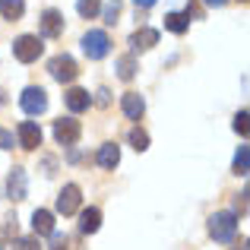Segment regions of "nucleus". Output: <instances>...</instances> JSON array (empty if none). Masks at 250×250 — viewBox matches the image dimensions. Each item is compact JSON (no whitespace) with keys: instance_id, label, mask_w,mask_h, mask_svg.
I'll return each mask as SVG.
<instances>
[{"instance_id":"obj_3","label":"nucleus","mask_w":250,"mask_h":250,"mask_svg":"<svg viewBox=\"0 0 250 250\" xmlns=\"http://www.w3.org/2000/svg\"><path fill=\"white\" fill-rule=\"evenodd\" d=\"M83 51L89 54V61H102V57L111 51V38H108V32H102V29L85 32V35H83Z\"/></svg>"},{"instance_id":"obj_16","label":"nucleus","mask_w":250,"mask_h":250,"mask_svg":"<svg viewBox=\"0 0 250 250\" xmlns=\"http://www.w3.org/2000/svg\"><path fill=\"white\" fill-rule=\"evenodd\" d=\"M117 162H121V149L114 146V143H104L102 149H98V165L102 168H117Z\"/></svg>"},{"instance_id":"obj_30","label":"nucleus","mask_w":250,"mask_h":250,"mask_svg":"<svg viewBox=\"0 0 250 250\" xmlns=\"http://www.w3.org/2000/svg\"><path fill=\"white\" fill-rule=\"evenodd\" d=\"M133 3H136V6H152L155 0H133Z\"/></svg>"},{"instance_id":"obj_14","label":"nucleus","mask_w":250,"mask_h":250,"mask_svg":"<svg viewBox=\"0 0 250 250\" xmlns=\"http://www.w3.org/2000/svg\"><path fill=\"white\" fill-rule=\"evenodd\" d=\"M92 104V95L85 89H70L67 92V108L73 111V114H80V111H85Z\"/></svg>"},{"instance_id":"obj_6","label":"nucleus","mask_w":250,"mask_h":250,"mask_svg":"<svg viewBox=\"0 0 250 250\" xmlns=\"http://www.w3.org/2000/svg\"><path fill=\"white\" fill-rule=\"evenodd\" d=\"M83 127L80 121H73V117H61V121H54V140L61 143V146H73L76 140H80Z\"/></svg>"},{"instance_id":"obj_24","label":"nucleus","mask_w":250,"mask_h":250,"mask_svg":"<svg viewBox=\"0 0 250 250\" xmlns=\"http://www.w3.org/2000/svg\"><path fill=\"white\" fill-rule=\"evenodd\" d=\"M117 16H121V3H117V0H111V3L104 6V22L114 25V22H117Z\"/></svg>"},{"instance_id":"obj_29","label":"nucleus","mask_w":250,"mask_h":250,"mask_svg":"<svg viewBox=\"0 0 250 250\" xmlns=\"http://www.w3.org/2000/svg\"><path fill=\"white\" fill-rule=\"evenodd\" d=\"M203 3H206V6H222L225 0H203Z\"/></svg>"},{"instance_id":"obj_28","label":"nucleus","mask_w":250,"mask_h":250,"mask_svg":"<svg viewBox=\"0 0 250 250\" xmlns=\"http://www.w3.org/2000/svg\"><path fill=\"white\" fill-rule=\"evenodd\" d=\"M98 104H108V89H98Z\"/></svg>"},{"instance_id":"obj_25","label":"nucleus","mask_w":250,"mask_h":250,"mask_svg":"<svg viewBox=\"0 0 250 250\" xmlns=\"http://www.w3.org/2000/svg\"><path fill=\"white\" fill-rule=\"evenodd\" d=\"M234 130H238L241 136H247V111H238V114H234Z\"/></svg>"},{"instance_id":"obj_17","label":"nucleus","mask_w":250,"mask_h":250,"mask_svg":"<svg viewBox=\"0 0 250 250\" xmlns=\"http://www.w3.org/2000/svg\"><path fill=\"white\" fill-rule=\"evenodd\" d=\"M22 13H25V0H0V16L3 19H13V22H16Z\"/></svg>"},{"instance_id":"obj_2","label":"nucleus","mask_w":250,"mask_h":250,"mask_svg":"<svg viewBox=\"0 0 250 250\" xmlns=\"http://www.w3.org/2000/svg\"><path fill=\"white\" fill-rule=\"evenodd\" d=\"M42 51H44V44H42V38H38V35H19L16 42H13V57H16L19 63L38 61Z\"/></svg>"},{"instance_id":"obj_9","label":"nucleus","mask_w":250,"mask_h":250,"mask_svg":"<svg viewBox=\"0 0 250 250\" xmlns=\"http://www.w3.org/2000/svg\"><path fill=\"white\" fill-rule=\"evenodd\" d=\"M63 32V16L57 10H44L42 13V35L44 38H57Z\"/></svg>"},{"instance_id":"obj_10","label":"nucleus","mask_w":250,"mask_h":250,"mask_svg":"<svg viewBox=\"0 0 250 250\" xmlns=\"http://www.w3.org/2000/svg\"><path fill=\"white\" fill-rule=\"evenodd\" d=\"M121 108H124V114H127L130 121H140L143 111H146V102H143L140 92H127V95L121 98Z\"/></svg>"},{"instance_id":"obj_31","label":"nucleus","mask_w":250,"mask_h":250,"mask_svg":"<svg viewBox=\"0 0 250 250\" xmlns=\"http://www.w3.org/2000/svg\"><path fill=\"white\" fill-rule=\"evenodd\" d=\"M3 104H6V98H3V89H0V108H3Z\"/></svg>"},{"instance_id":"obj_7","label":"nucleus","mask_w":250,"mask_h":250,"mask_svg":"<svg viewBox=\"0 0 250 250\" xmlns=\"http://www.w3.org/2000/svg\"><path fill=\"white\" fill-rule=\"evenodd\" d=\"M76 209H80V187H76V184H67V187L61 190V196H57V212L73 215Z\"/></svg>"},{"instance_id":"obj_4","label":"nucleus","mask_w":250,"mask_h":250,"mask_svg":"<svg viewBox=\"0 0 250 250\" xmlns=\"http://www.w3.org/2000/svg\"><path fill=\"white\" fill-rule=\"evenodd\" d=\"M48 70H51V76H54L57 83H73L76 76H80V67H76V61H73L70 54H57V57H51Z\"/></svg>"},{"instance_id":"obj_5","label":"nucleus","mask_w":250,"mask_h":250,"mask_svg":"<svg viewBox=\"0 0 250 250\" xmlns=\"http://www.w3.org/2000/svg\"><path fill=\"white\" fill-rule=\"evenodd\" d=\"M19 104H22L25 114H44V111H48V95H44L42 85H29V89H22V95H19Z\"/></svg>"},{"instance_id":"obj_23","label":"nucleus","mask_w":250,"mask_h":250,"mask_svg":"<svg viewBox=\"0 0 250 250\" xmlns=\"http://www.w3.org/2000/svg\"><path fill=\"white\" fill-rule=\"evenodd\" d=\"M13 250H42V244H38V238H16Z\"/></svg>"},{"instance_id":"obj_20","label":"nucleus","mask_w":250,"mask_h":250,"mask_svg":"<svg viewBox=\"0 0 250 250\" xmlns=\"http://www.w3.org/2000/svg\"><path fill=\"white\" fill-rule=\"evenodd\" d=\"M98 10H102V0H80V3H76V13H80L83 19H95Z\"/></svg>"},{"instance_id":"obj_8","label":"nucleus","mask_w":250,"mask_h":250,"mask_svg":"<svg viewBox=\"0 0 250 250\" xmlns=\"http://www.w3.org/2000/svg\"><path fill=\"white\" fill-rule=\"evenodd\" d=\"M19 146L22 149H38L42 146V127L32 121H22L19 124Z\"/></svg>"},{"instance_id":"obj_19","label":"nucleus","mask_w":250,"mask_h":250,"mask_svg":"<svg viewBox=\"0 0 250 250\" xmlns=\"http://www.w3.org/2000/svg\"><path fill=\"white\" fill-rule=\"evenodd\" d=\"M114 67H117V76H121L124 83H130V80L136 76V61H133L130 54H127V57H121V61H117Z\"/></svg>"},{"instance_id":"obj_18","label":"nucleus","mask_w":250,"mask_h":250,"mask_svg":"<svg viewBox=\"0 0 250 250\" xmlns=\"http://www.w3.org/2000/svg\"><path fill=\"white\" fill-rule=\"evenodd\" d=\"M187 25H190V19L184 16V13H168V16H165V29L174 32V35H184Z\"/></svg>"},{"instance_id":"obj_11","label":"nucleus","mask_w":250,"mask_h":250,"mask_svg":"<svg viewBox=\"0 0 250 250\" xmlns=\"http://www.w3.org/2000/svg\"><path fill=\"white\" fill-rule=\"evenodd\" d=\"M6 193H10V200H25V171L22 168H13L10 177H6Z\"/></svg>"},{"instance_id":"obj_22","label":"nucleus","mask_w":250,"mask_h":250,"mask_svg":"<svg viewBox=\"0 0 250 250\" xmlns=\"http://www.w3.org/2000/svg\"><path fill=\"white\" fill-rule=\"evenodd\" d=\"M247 168H250V149L241 146L238 155H234V174H247Z\"/></svg>"},{"instance_id":"obj_12","label":"nucleus","mask_w":250,"mask_h":250,"mask_svg":"<svg viewBox=\"0 0 250 250\" xmlns=\"http://www.w3.org/2000/svg\"><path fill=\"white\" fill-rule=\"evenodd\" d=\"M152 44H159V32L155 29H136L130 35V48L133 51H149Z\"/></svg>"},{"instance_id":"obj_21","label":"nucleus","mask_w":250,"mask_h":250,"mask_svg":"<svg viewBox=\"0 0 250 250\" xmlns=\"http://www.w3.org/2000/svg\"><path fill=\"white\" fill-rule=\"evenodd\" d=\"M130 146H133L136 152H146V149H149V133L140 130V127H133V130H130Z\"/></svg>"},{"instance_id":"obj_26","label":"nucleus","mask_w":250,"mask_h":250,"mask_svg":"<svg viewBox=\"0 0 250 250\" xmlns=\"http://www.w3.org/2000/svg\"><path fill=\"white\" fill-rule=\"evenodd\" d=\"M51 238H54V241H51V250H70V247H67L70 241L63 238V234H51Z\"/></svg>"},{"instance_id":"obj_33","label":"nucleus","mask_w":250,"mask_h":250,"mask_svg":"<svg viewBox=\"0 0 250 250\" xmlns=\"http://www.w3.org/2000/svg\"><path fill=\"white\" fill-rule=\"evenodd\" d=\"M241 3H247V0H241Z\"/></svg>"},{"instance_id":"obj_32","label":"nucleus","mask_w":250,"mask_h":250,"mask_svg":"<svg viewBox=\"0 0 250 250\" xmlns=\"http://www.w3.org/2000/svg\"><path fill=\"white\" fill-rule=\"evenodd\" d=\"M0 250H3V241H0Z\"/></svg>"},{"instance_id":"obj_27","label":"nucleus","mask_w":250,"mask_h":250,"mask_svg":"<svg viewBox=\"0 0 250 250\" xmlns=\"http://www.w3.org/2000/svg\"><path fill=\"white\" fill-rule=\"evenodd\" d=\"M0 149H13V133L0 127Z\"/></svg>"},{"instance_id":"obj_1","label":"nucleus","mask_w":250,"mask_h":250,"mask_svg":"<svg viewBox=\"0 0 250 250\" xmlns=\"http://www.w3.org/2000/svg\"><path fill=\"white\" fill-rule=\"evenodd\" d=\"M238 231V215L234 212H215L209 215V234H212L219 244H228Z\"/></svg>"},{"instance_id":"obj_13","label":"nucleus","mask_w":250,"mask_h":250,"mask_svg":"<svg viewBox=\"0 0 250 250\" xmlns=\"http://www.w3.org/2000/svg\"><path fill=\"white\" fill-rule=\"evenodd\" d=\"M32 231L38 234H54V215L48 212V209H35L32 212Z\"/></svg>"},{"instance_id":"obj_15","label":"nucleus","mask_w":250,"mask_h":250,"mask_svg":"<svg viewBox=\"0 0 250 250\" xmlns=\"http://www.w3.org/2000/svg\"><path fill=\"white\" fill-rule=\"evenodd\" d=\"M98 225H102V212H98L95 206H92V209H83V215H80V231L83 234H95Z\"/></svg>"}]
</instances>
